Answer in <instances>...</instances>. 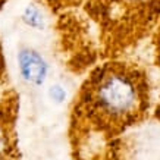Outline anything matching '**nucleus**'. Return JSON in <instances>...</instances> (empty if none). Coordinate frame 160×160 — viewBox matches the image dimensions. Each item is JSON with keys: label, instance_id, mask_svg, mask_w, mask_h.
Listing matches in <instances>:
<instances>
[{"label": "nucleus", "instance_id": "f257e3e1", "mask_svg": "<svg viewBox=\"0 0 160 160\" xmlns=\"http://www.w3.org/2000/svg\"><path fill=\"white\" fill-rule=\"evenodd\" d=\"M21 73L25 81L32 82L35 85H41L47 75V65L37 52L29 49H24L18 56Z\"/></svg>", "mask_w": 160, "mask_h": 160}, {"label": "nucleus", "instance_id": "f03ea898", "mask_svg": "<svg viewBox=\"0 0 160 160\" xmlns=\"http://www.w3.org/2000/svg\"><path fill=\"white\" fill-rule=\"evenodd\" d=\"M24 21L29 27H34V28H43L44 21H43V15L35 6H27L24 10Z\"/></svg>", "mask_w": 160, "mask_h": 160}, {"label": "nucleus", "instance_id": "7ed1b4c3", "mask_svg": "<svg viewBox=\"0 0 160 160\" xmlns=\"http://www.w3.org/2000/svg\"><path fill=\"white\" fill-rule=\"evenodd\" d=\"M49 94L52 97V100H54L56 103H62L65 100V97H66V92H65V90L60 85H53L49 90Z\"/></svg>", "mask_w": 160, "mask_h": 160}, {"label": "nucleus", "instance_id": "20e7f679", "mask_svg": "<svg viewBox=\"0 0 160 160\" xmlns=\"http://www.w3.org/2000/svg\"><path fill=\"white\" fill-rule=\"evenodd\" d=\"M49 2H52L53 5H60L62 2H69V0H49Z\"/></svg>", "mask_w": 160, "mask_h": 160}]
</instances>
